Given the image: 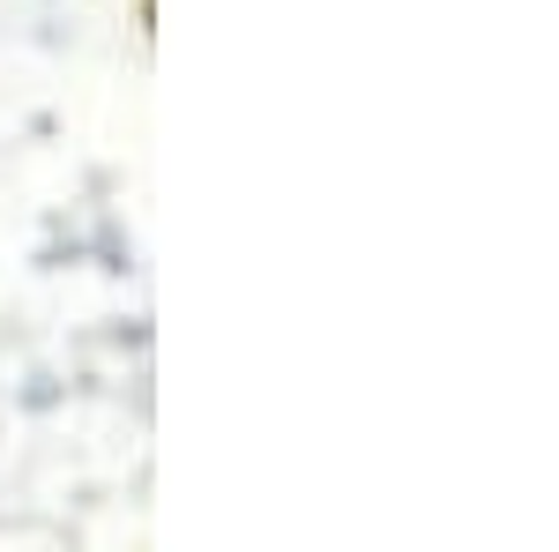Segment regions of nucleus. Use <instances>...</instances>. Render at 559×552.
<instances>
[{"label":"nucleus","instance_id":"f03ea898","mask_svg":"<svg viewBox=\"0 0 559 552\" xmlns=\"http://www.w3.org/2000/svg\"><path fill=\"white\" fill-rule=\"evenodd\" d=\"M134 23H142V38H157V0H134Z\"/></svg>","mask_w":559,"mask_h":552},{"label":"nucleus","instance_id":"f257e3e1","mask_svg":"<svg viewBox=\"0 0 559 552\" xmlns=\"http://www.w3.org/2000/svg\"><path fill=\"white\" fill-rule=\"evenodd\" d=\"M68 403V381H52V374H31V381L15 388V411L23 419H45V411H60Z\"/></svg>","mask_w":559,"mask_h":552}]
</instances>
